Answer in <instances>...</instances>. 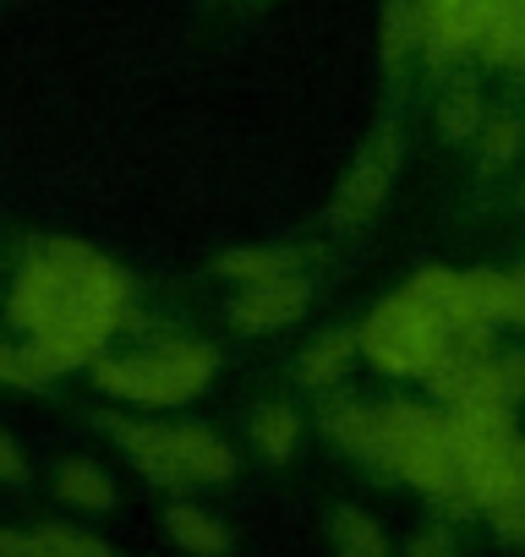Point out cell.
Returning <instances> with one entry per match:
<instances>
[{
    "label": "cell",
    "instance_id": "52a82bcc",
    "mask_svg": "<svg viewBox=\"0 0 525 557\" xmlns=\"http://www.w3.org/2000/svg\"><path fill=\"white\" fill-rule=\"evenodd\" d=\"M449 410H476V405H509L498 388L492 350H443V361L422 377Z\"/></svg>",
    "mask_w": 525,
    "mask_h": 557
},
{
    "label": "cell",
    "instance_id": "83f0119b",
    "mask_svg": "<svg viewBox=\"0 0 525 557\" xmlns=\"http://www.w3.org/2000/svg\"><path fill=\"white\" fill-rule=\"evenodd\" d=\"M509 66H514V72H520V77H525V45H520V50H514V61H509Z\"/></svg>",
    "mask_w": 525,
    "mask_h": 557
},
{
    "label": "cell",
    "instance_id": "9a60e30c",
    "mask_svg": "<svg viewBox=\"0 0 525 557\" xmlns=\"http://www.w3.org/2000/svg\"><path fill=\"white\" fill-rule=\"evenodd\" d=\"M318 426H323V437L340 448V454H367V437H373V405H362V399H351V394H323V410H318Z\"/></svg>",
    "mask_w": 525,
    "mask_h": 557
},
{
    "label": "cell",
    "instance_id": "d4e9b609",
    "mask_svg": "<svg viewBox=\"0 0 525 557\" xmlns=\"http://www.w3.org/2000/svg\"><path fill=\"white\" fill-rule=\"evenodd\" d=\"M492 367H498V388L509 405L525 399V350H492Z\"/></svg>",
    "mask_w": 525,
    "mask_h": 557
},
{
    "label": "cell",
    "instance_id": "7c38bea8",
    "mask_svg": "<svg viewBox=\"0 0 525 557\" xmlns=\"http://www.w3.org/2000/svg\"><path fill=\"white\" fill-rule=\"evenodd\" d=\"M329 546H334V557H394L389 530L367 508H351V503L329 508Z\"/></svg>",
    "mask_w": 525,
    "mask_h": 557
},
{
    "label": "cell",
    "instance_id": "ac0fdd59",
    "mask_svg": "<svg viewBox=\"0 0 525 557\" xmlns=\"http://www.w3.org/2000/svg\"><path fill=\"white\" fill-rule=\"evenodd\" d=\"M302 443V416L291 405H257L252 410V448L269 459V465H285Z\"/></svg>",
    "mask_w": 525,
    "mask_h": 557
},
{
    "label": "cell",
    "instance_id": "44dd1931",
    "mask_svg": "<svg viewBox=\"0 0 525 557\" xmlns=\"http://www.w3.org/2000/svg\"><path fill=\"white\" fill-rule=\"evenodd\" d=\"M438 132H443L449 143H465V137L481 132V94H476L471 83H454V88L443 94V104H438Z\"/></svg>",
    "mask_w": 525,
    "mask_h": 557
},
{
    "label": "cell",
    "instance_id": "8fae6325",
    "mask_svg": "<svg viewBox=\"0 0 525 557\" xmlns=\"http://www.w3.org/2000/svg\"><path fill=\"white\" fill-rule=\"evenodd\" d=\"M465 285L476 296V312L492 329L498 323L525 329V273H492V268H481V273H465Z\"/></svg>",
    "mask_w": 525,
    "mask_h": 557
},
{
    "label": "cell",
    "instance_id": "f1b7e54d",
    "mask_svg": "<svg viewBox=\"0 0 525 557\" xmlns=\"http://www.w3.org/2000/svg\"><path fill=\"white\" fill-rule=\"evenodd\" d=\"M520 197H525V191H520Z\"/></svg>",
    "mask_w": 525,
    "mask_h": 557
},
{
    "label": "cell",
    "instance_id": "9c48e42d",
    "mask_svg": "<svg viewBox=\"0 0 525 557\" xmlns=\"http://www.w3.org/2000/svg\"><path fill=\"white\" fill-rule=\"evenodd\" d=\"M0 557H115V552L88 530L34 524V530H0Z\"/></svg>",
    "mask_w": 525,
    "mask_h": 557
},
{
    "label": "cell",
    "instance_id": "cb8c5ba5",
    "mask_svg": "<svg viewBox=\"0 0 525 557\" xmlns=\"http://www.w3.org/2000/svg\"><path fill=\"white\" fill-rule=\"evenodd\" d=\"M481 513H487V524L503 546H525V492H509V497L487 503Z\"/></svg>",
    "mask_w": 525,
    "mask_h": 557
},
{
    "label": "cell",
    "instance_id": "ffe728a7",
    "mask_svg": "<svg viewBox=\"0 0 525 557\" xmlns=\"http://www.w3.org/2000/svg\"><path fill=\"white\" fill-rule=\"evenodd\" d=\"M476 148H481V164H487V170L514 164V159L525 153V121H520V115H492V121H481Z\"/></svg>",
    "mask_w": 525,
    "mask_h": 557
},
{
    "label": "cell",
    "instance_id": "8992f818",
    "mask_svg": "<svg viewBox=\"0 0 525 557\" xmlns=\"http://www.w3.org/2000/svg\"><path fill=\"white\" fill-rule=\"evenodd\" d=\"M416 23H422L416 50L427 55V66H449L476 50L481 0H416Z\"/></svg>",
    "mask_w": 525,
    "mask_h": 557
},
{
    "label": "cell",
    "instance_id": "5bb4252c",
    "mask_svg": "<svg viewBox=\"0 0 525 557\" xmlns=\"http://www.w3.org/2000/svg\"><path fill=\"white\" fill-rule=\"evenodd\" d=\"M164 530H170V541H175L181 552H192V557H224V552H230V530H224L208 508H197V503H170V508H164Z\"/></svg>",
    "mask_w": 525,
    "mask_h": 557
},
{
    "label": "cell",
    "instance_id": "30bf717a",
    "mask_svg": "<svg viewBox=\"0 0 525 557\" xmlns=\"http://www.w3.org/2000/svg\"><path fill=\"white\" fill-rule=\"evenodd\" d=\"M170 437H175V459H181L186 481H230L235 475V454L219 432H208L197 421H175Z\"/></svg>",
    "mask_w": 525,
    "mask_h": 557
},
{
    "label": "cell",
    "instance_id": "3957f363",
    "mask_svg": "<svg viewBox=\"0 0 525 557\" xmlns=\"http://www.w3.org/2000/svg\"><path fill=\"white\" fill-rule=\"evenodd\" d=\"M356 350L389 377H427L449 350V323L416 285H405L362 323Z\"/></svg>",
    "mask_w": 525,
    "mask_h": 557
},
{
    "label": "cell",
    "instance_id": "7a4b0ae2",
    "mask_svg": "<svg viewBox=\"0 0 525 557\" xmlns=\"http://www.w3.org/2000/svg\"><path fill=\"white\" fill-rule=\"evenodd\" d=\"M213 372H219V356L203 339H164V345L137 350V356H99L94 361V383L110 399L148 405V410L197 399L213 383Z\"/></svg>",
    "mask_w": 525,
    "mask_h": 557
},
{
    "label": "cell",
    "instance_id": "277c9868",
    "mask_svg": "<svg viewBox=\"0 0 525 557\" xmlns=\"http://www.w3.org/2000/svg\"><path fill=\"white\" fill-rule=\"evenodd\" d=\"M400 153H405V143H400L394 126L367 137V148L356 153V164H351V175L340 181V197H334V224L340 230H356L383 208V197L394 186V170H400Z\"/></svg>",
    "mask_w": 525,
    "mask_h": 557
},
{
    "label": "cell",
    "instance_id": "7402d4cb",
    "mask_svg": "<svg viewBox=\"0 0 525 557\" xmlns=\"http://www.w3.org/2000/svg\"><path fill=\"white\" fill-rule=\"evenodd\" d=\"M422 39V23H416V0H389L383 7V66H400Z\"/></svg>",
    "mask_w": 525,
    "mask_h": 557
},
{
    "label": "cell",
    "instance_id": "4fadbf2b",
    "mask_svg": "<svg viewBox=\"0 0 525 557\" xmlns=\"http://www.w3.org/2000/svg\"><path fill=\"white\" fill-rule=\"evenodd\" d=\"M351 361H356V334H345V329H329L323 339H313L307 350H302V361H296V377L307 383V388H340L345 383V372H351Z\"/></svg>",
    "mask_w": 525,
    "mask_h": 557
},
{
    "label": "cell",
    "instance_id": "6da1fadb",
    "mask_svg": "<svg viewBox=\"0 0 525 557\" xmlns=\"http://www.w3.org/2000/svg\"><path fill=\"white\" fill-rule=\"evenodd\" d=\"M12 323L50 377L105 356V345L137 323L132 278L83 240H34L12 278Z\"/></svg>",
    "mask_w": 525,
    "mask_h": 557
},
{
    "label": "cell",
    "instance_id": "ba28073f",
    "mask_svg": "<svg viewBox=\"0 0 525 557\" xmlns=\"http://www.w3.org/2000/svg\"><path fill=\"white\" fill-rule=\"evenodd\" d=\"M99 426L110 432V443L154 481V486H192L181 459H175V437L159 421H132V416H99Z\"/></svg>",
    "mask_w": 525,
    "mask_h": 557
},
{
    "label": "cell",
    "instance_id": "e0dca14e",
    "mask_svg": "<svg viewBox=\"0 0 525 557\" xmlns=\"http://www.w3.org/2000/svg\"><path fill=\"white\" fill-rule=\"evenodd\" d=\"M56 497L83 513H105V508H115V481L88 459H66V465H56Z\"/></svg>",
    "mask_w": 525,
    "mask_h": 557
},
{
    "label": "cell",
    "instance_id": "603a6c76",
    "mask_svg": "<svg viewBox=\"0 0 525 557\" xmlns=\"http://www.w3.org/2000/svg\"><path fill=\"white\" fill-rule=\"evenodd\" d=\"M50 383V372L39 367V356L28 345H0V388H28L39 394Z\"/></svg>",
    "mask_w": 525,
    "mask_h": 557
},
{
    "label": "cell",
    "instance_id": "2e32d148",
    "mask_svg": "<svg viewBox=\"0 0 525 557\" xmlns=\"http://www.w3.org/2000/svg\"><path fill=\"white\" fill-rule=\"evenodd\" d=\"M520 45H525V0H487V12H481V34H476L481 61L509 66Z\"/></svg>",
    "mask_w": 525,
    "mask_h": 557
},
{
    "label": "cell",
    "instance_id": "4316f807",
    "mask_svg": "<svg viewBox=\"0 0 525 557\" xmlns=\"http://www.w3.org/2000/svg\"><path fill=\"white\" fill-rule=\"evenodd\" d=\"M0 481L7 486H17V481H28V459H23V448L0 432Z\"/></svg>",
    "mask_w": 525,
    "mask_h": 557
},
{
    "label": "cell",
    "instance_id": "d6986e66",
    "mask_svg": "<svg viewBox=\"0 0 525 557\" xmlns=\"http://www.w3.org/2000/svg\"><path fill=\"white\" fill-rule=\"evenodd\" d=\"M219 273L235 278V285H262V278L296 273V251L291 246H235L219 257Z\"/></svg>",
    "mask_w": 525,
    "mask_h": 557
},
{
    "label": "cell",
    "instance_id": "484cf974",
    "mask_svg": "<svg viewBox=\"0 0 525 557\" xmlns=\"http://www.w3.org/2000/svg\"><path fill=\"white\" fill-rule=\"evenodd\" d=\"M405 557H460L454 552V530L449 524H422L405 546Z\"/></svg>",
    "mask_w": 525,
    "mask_h": 557
},
{
    "label": "cell",
    "instance_id": "5b68a950",
    "mask_svg": "<svg viewBox=\"0 0 525 557\" xmlns=\"http://www.w3.org/2000/svg\"><path fill=\"white\" fill-rule=\"evenodd\" d=\"M313 301V285L302 273H280V278H262V285H241V296L230 301V323L241 334H274L285 323H296Z\"/></svg>",
    "mask_w": 525,
    "mask_h": 557
}]
</instances>
